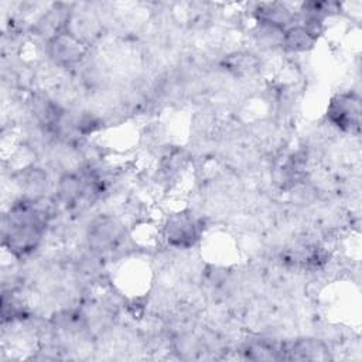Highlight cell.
<instances>
[{"mask_svg": "<svg viewBox=\"0 0 362 362\" xmlns=\"http://www.w3.org/2000/svg\"><path fill=\"white\" fill-rule=\"evenodd\" d=\"M51 216L45 198H18L3 216V246L14 257H24L38 249Z\"/></svg>", "mask_w": 362, "mask_h": 362, "instance_id": "6da1fadb", "label": "cell"}, {"mask_svg": "<svg viewBox=\"0 0 362 362\" xmlns=\"http://www.w3.org/2000/svg\"><path fill=\"white\" fill-rule=\"evenodd\" d=\"M362 102L359 92L354 89L334 93L325 107L327 122L338 132L358 136L361 130Z\"/></svg>", "mask_w": 362, "mask_h": 362, "instance_id": "7a4b0ae2", "label": "cell"}, {"mask_svg": "<svg viewBox=\"0 0 362 362\" xmlns=\"http://www.w3.org/2000/svg\"><path fill=\"white\" fill-rule=\"evenodd\" d=\"M202 222L192 212L182 211L171 215L163 228L164 239L175 249H189L195 246L202 235Z\"/></svg>", "mask_w": 362, "mask_h": 362, "instance_id": "3957f363", "label": "cell"}, {"mask_svg": "<svg viewBox=\"0 0 362 362\" xmlns=\"http://www.w3.org/2000/svg\"><path fill=\"white\" fill-rule=\"evenodd\" d=\"M49 59L59 66H72L79 64L86 55V44L68 30H61L47 41Z\"/></svg>", "mask_w": 362, "mask_h": 362, "instance_id": "277c9868", "label": "cell"}, {"mask_svg": "<svg viewBox=\"0 0 362 362\" xmlns=\"http://www.w3.org/2000/svg\"><path fill=\"white\" fill-rule=\"evenodd\" d=\"M85 236L90 250H112L120 242L123 236V228L119 219L107 215H100L89 222Z\"/></svg>", "mask_w": 362, "mask_h": 362, "instance_id": "5b68a950", "label": "cell"}, {"mask_svg": "<svg viewBox=\"0 0 362 362\" xmlns=\"http://www.w3.org/2000/svg\"><path fill=\"white\" fill-rule=\"evenodd\" d=\"M253 18L257 25L284 31L297 23V13L283 3H259L253 8Z\"/></svg>", "mask_w": 362, "mask_h": 362, "instance_id": "8992f818", "label": "cell"}, {"mask_svg": "<svg viewBox=\"0 0 362 362\" xmlns=\"http://www.w3.org/2000/svg\"><path fill=\"white\" fill-rule=\"evenodd\" d=\"M318 41V33L297 21L283 33L281 47L288 52H308Z\"/></svg>", "mask_w": 362, "mask_h": 362, "instance_id": "52a82bcc", "label": "cell"}, {"mask_svg": "<svg viewBox=\"0 0 362 362\" xmlns=\"http://www.w3.org/2000/svg\"><path fill=\"white\" fill-rule=\"evenodd\" d=\"M255 349H259V346H249V349H247V351H255ZM267 349H269V351H272V348H270V346H266L264 344H262V345H260V351H267Z\"/></svg>", "mask_w": 362, "mask_h": 362, "instance_id": "ba28073f", "label": "cell"}]
</instances>
